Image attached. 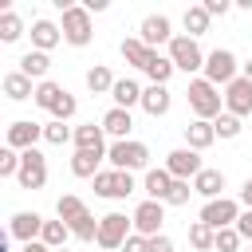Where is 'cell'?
Returning <instances> with one entry per match:
<instances>
[{"instance_id": "f907efd6", "label": "cell", "mask_w": 252, "mask_h": 252, "mask_svg": "<svg viewBox=\"0 0 252 252\" xmlns=\"http://www.w3.org/2000/svg\"><path fill=\"white\" fill-rule=\"evenodd\" d=\"M24 252H51V248H43L39 240H32V244H24Z\"/></svg>"}, {"instance_id": "7c38bea8", "label": "cell", "mask_w": 252, "mask_h": 252, "mask_svg": "<svg viewBox=\"0 0 252 252\" xmlns=\"http://www.w3.org/2000/svg\"><path fill=\"white\" fill-rule=\"evenodd\" d=\"M220 102H224V114H232V118H244V114H252V83L236 75V79L224 87Z\"/></svg>"}, {"instance_id": "44dd1931", "label": "cell", "mask_w": 252, "mask_h": 252, "mask_svg": "<svg viewBox=\"0 0 252 252\" xmlns=\"http://www.w3.org/2000/svg\"><path fill=\"white\" fill-rule=\"evenodd\" d=\"M213 142H217V134H213V122H201V118H193V122L185 126V146H189V150H197V154H201V150H209Z\"/></svg>"}, {"instance_id": "f5cc1de1", "label": "cell", "mask_w": 252, "mask_h": 252, "mask_svg": "<svg viewBox=\"0 0 252 252\" xmlns=\"http://www.w3.org/2000/svg\"><path fill=\"white\" fill-rule=\"evenodd\" d=\"M55 252H71V248H55Z\"/></svg>"}, {"instance_id": "c3c4849f", "label": "cell", "mask_w": 252, "mask_h": 252, "mask_svg": "<svg viewBox=\"0 0 252 252\" xmlns=\"http://www.w3.org/2000/svg\"><path fill=\"white\" fill-rule=\"evenodd\" d=\"M83 8H87V12H106V0H87Z\"/></svg>"}, {"instance_id": "1f68e13d", "label": "cell", "mask_w": 252, "mask_h": 252, "mask_svg": "<svg viewBox=\"0 0 252 252\" xmlns=\"http://www.w3.org/2000/svg\"><path fill=\"white\" fill-rule=\"evenodd\" d=\"M63 240H67V224L63 220H43V228H39V244L43 248H63Z\"/></svg>"}, {"instance_id": "4316f807", "label": "cell", "mask_w": 252, "mask_h": 252, "mask_svg": "<svg viewBox=\"0 0 252 252\" xmlns=\"http://www.w3.org/2000/svg\"><path fill=\"white\" fill-rule=\"evenodd\" d=\"M110 87H114V75H110V67L94 63V67L87 71V91H91V94H110Z\"/></svg>"}, {"instance_id": "816d5d0a", "label": "cell", "mask_w": 252, "mask_h": 252, "mask_svg": "<svg viewBox=\"0 0 252 252\" xmlns=\"http://www.w3.org/2000/svg\"><path fill=\"white\" fill-rule=\"evenodd\" d=\"M0 252H8V228H0Z\"/></svg>"}, {"instance_id": "cb8c5ba5", "label": "cell", "mask_w": 252, "mask_h": 252, "mask_svg": "<svg viewBox=\"0 0 252 252\" xmlns=\"http://www.w3.org/2000/svg\"><path fill=\"white\" fill-rule=\"evenodd\" d=\"M102 158H106V154H98V150H75V158H71V173H75V177H94Z\"/></svg>"}, {"instance_id": "7bdbcfd3", "label": "cell", "mask_w": 252, "mask_h": 252, "mask_svg": "<svg viewBox=\"0 0 252 252\" xmlns=\"http://www.w3.org/2000/svg\"><path fill=\"white\" fill-rule=\"evenodd\" d=\"M232 228H236V236H240V240H248V244H252V209H244V213L236 217V224H232Z\"/></svg>"}, {"instance_id": "e0dca14e", "label": "cell", "mask_w": 252, "mask_h": 252, "mask_svg": "<svg viewBox=\"0 0 252 252\" xmlns=\"http://www.w3.org/2000/svg\"><path fill=\"white\" fill-rule=\"evenodd\" d=\"M98 126H102V134H110L114 142H126V138H130V130H134V114H130V110L110 106V110L102 114V122H98Z\"/></svg>"}, {"instance_id": "ffe728a7", "label": "cell", "mask_w": 252, "mask_h": 252, "mask_svg": "<svg viewBox=\"0 0 252 252\" xmlns=\"http://www.w3.org/2000/svg\"><path fill=\"white\" fill-rule=\"evenodd\" d=\"M110 98H114V106H118V110H130V106H138V102H142V87H138L134 79H114Z\"/></svg>"}, {"instance_id": "836d02e7", "label": "cell", "mask_w": 252, "mask_h": 252, "mask_svg": "<svg viewBox=\"0 0 252 252\" xmlns=\"http://www.w3.org/2000/svg\"><path fill=\"white\" fill-rule=\"evenodd\" d=\"M240 130H244V122L232 118V114H224V110L213 118V134H217V138H240Z\"/></svg>"}, {"instance_id": "60d3db41", "label": "cell", "mask_w": 252, "mask_h": 252, "mask_svg": "<svg viewBox=\"0 0 252 252\" xmlns=\"http://www.w3.org/2000/svg\"><path fill=\"white\" fill-rule=\"evenodd\" d=\"M189 193H193V185H189V181H173L161 205H185V201H189Z\"/></svg>"}, {"instance_id": "484cf974", "label": "cell", "mask_w": 252, "mask_h": 252, "mask_svg": "<svg viewBox=\"0 0 252 252\" xmlns=\"http://www.w3.org/2000/svg\"><path fill=\"white\" fill-rule=\"evenodd\" d=\"M169 185H173V177H169L165 169H146V181H142V189L150 193V201H165Z\"/></svg>"}, {"instance_id": "d4e9b609", "label": "cell", "mask_w": 252, "mask_h": 252, "mask_svg": "<svg viewBox=\"0 0 252 252\" xmlns=\"http://www.w3.org/2000/svg\"><path fill=\"white\" fill-rule=\"evenodd\" d=\"M142 71L150 75V83L165 87V83H169V75H173V63H169V55H158V51H150V59H146V67H142Z\"/></svg>"}, {"instance_id": "db71d44e", "label": "cell", "mask_w": 252, "mask_h": 252, "mask_svg": "<svg viewBox=\"0 0 252 252\" xmlns=\"http://www.w3.org/2000/svg\"><path fill=\"white\" fill-rule=\"evenodd\" d=\"M248 252H252V248H248Z\"/></svg>"}, {"instance_id": "8fae6325", "label": "cell", "mask_w": 252, "mask_h": 252, "mask_svg": "<svg viewBox=\"0 0 252 252\" xmlns=\"http://www.w3.org/2000/svg\"><path fill=\"white\" fill-rule=\"evenodd\" d=\"M161 220H165V205L146 197V201L134 209V217H130V228H134L138 236H146V240H150V236H158V232H161Z\"/></svg>"}, {"instance_id": "6da1fadb", "label": "cell", "mask_w": 252, "mask_h": 252, "mask_svg": "<svg viewBox=\"0 0 252 252\" xmlns=\"http://www.w3.org/2000/svg\"><path fill=\"white\" fill-rule=\"evenodd\" d=\"M185 98H189V110H193L201 122H213V118L224 110V102H220V91H217L213 83H205V79H189V91H185Z\"/></svg>"}, {"instance_id": "4fadbf2b", "label": "cell", "mask_w": 252, "mask_h": 252, "mask_svg": "<svg viewBox=\"0 0 252 252\" xmlns=\"http://www.w3.org/2000/svg\"><path fill=\"white\" fill-rule=\"evenodd\" d=\"M43 138V126L39 122H28V118H20V122H12L8 126V150H16V154H24V150H32L35 142Z\"/></svg>"}, {"instance_id": "d6a6232c", "label": "cell", "mask_w": 252, "mask_h": 252, "mask_svg": "<svg viewBox=\"0 0 252 252\" xmlns=\"http://www.w3.org/2000/svg\"><path fill=\"white\" fill-rule=\"evenodd\" d=\"M122 59H126V63H134V67H146L150 47H146L138 35H130V39H122Z\"/></svg>"}, {"instance_id": "9c48e42d", "label": "cell", "mask_w": 252, "mask_h": 252, "mask_svg": "<svg viewBox=\"0 0 252 252\" xmlns=\"http://www.w3.org/2000/svg\"><path fill=\"white\" fill-rule=\"evenodd\" d=\"M169 63H173V71L193 75V71H201L205 55H201L197 39H189V35H173V39H169Z\"/></svg>"}, {"instance_id": "f35d334b", "label": "cell", "mask_w": 252, "mask_h": 252, "mask_svg": "<svg viewBox=\"0 0 252 252\" xmlns=\"http://www.w3.org/2000/svg\"><path fill=\"white\" fill-rule=\"evenodd\" d=\"M75 110H79V102H75V94H67V91H63V98H59V102L51 106V118H55V122H67V118H71Z\"/></svg>"}, {"instance_id": "9a60e30c", "label": "cell", "mask_w": 252, "mask_h": 252, "mask_svg": "<svg viewBox=\"0 0 252 252\" xmlns=\"http://www.w3.org/2000/svg\"><path fill=\"white\" fill-rule=\"evenodd\" d=\"M39 228H43V217H39V213H28V209H20V213L8 220V236L24 240V244L39 240Z\"/></svg>"}, {"instance_id": "7dc6e473", "label": "cell", "mask_w": 252, "mask_h": 252, "mask_svg": "<svg viewBox=\"0 0 252 252\" xmlns=\"http://www.w3.org/2000/svg\"><path fill=\"white\" fill-rule=\"evenodd\" d=\"M240 205H244V209H252V177L240 185Z\"/></svg>"}, {"instance_id": "5bb4252c", "label": "cell", "mask_w": 252, "mask_h": 252, "mask_svg": "<svg viewBox=\"0 0 252 252\" xmlns=\"http://www.w3.org/2000/svg\"><path fill=\"white\" fill-rule=\"evenodd\" d=\"M138 39L150 47V51H158V43H169L173 39V32H169V16H146L142 20V28H138Z\"/></svg>"}, {"instance_id": "83f0119b", "label": "cell", "mask_w": 252, "mask_h": 252, "mask_svg": "<svg viewBox=\"0 0 252 252\" xmlns=\"http://www.w3.org/2000/svg\"><path fill=\"white\" fill-rule=\"evenodd\" d=\"M32 79H24L20 71H12V75H4V94L12 98V102H24V98H32Z\"/></svg>"}, {"instance_id": "74e56055", "label": "cell", "mask_w": 252, "mask_h": 252, "mask_svg": "<svg viewBox=\"0 0 252 252\" xmlns=\"http://www.w3.org/2000/svg\"><path fill=\"white\" fill-rule=\"evenodd\" d=\"M213 248H217V252H236V248H240L236 228H217V232H213Z\"/></svg>"}, {"instance_id": "30bf717a", "label": "cell", "mask_w": 252, "mask_h": 252, "mask_svg": "<svg viewBox=\"0 0 252 252\" xmlns=\"http://www.w3.org/2000/svg\"><path fill=\"white\" fill-rule=\"evenodd\" d=\"M173 181H193L205 165H201V154L197 150H189V146H181V150H169L165 154V165H161Z\"/></svg>"}, {"instance_id": "5b68a950", "label": "cell", "mask_w": 252, "mask_h": 252, "mask_svg": "<svg viewBox=\"0 0 252 252\" xmlns=\"http://www.w3.org/2000/svg\"><path fill=\"white\" fill-rule=\"evenodd\" d=\"M91 181H94V193L106 197V201H122V197H130L138 189L134 173H122V169H98Z\"/></svg>"}, {"instance_id": "b9f144b4", "label": "cell", "mask_w": 252, "mask_h": 252, "mask_svg": "<svg viewBox=\"0 0 252 252\" xmlns=\"http://www.w3.org/2000/svg\"><path fill=\"white\" fill-rule=\"evenodd\" d=\"M16 169H20V154L0 146V177H16Z\"/></svg>"}, {"instance_id": "277c9868", "label": "cell", "mask_w": 252, "mask_h": 252, "mask_svg": "<svg viewBox=\"0 0 252 252\" xmlns=\"http://www.w3.org/2000/svg\"><path fill=\"white\" fill-rule=\"evenodd\" d=\"M106 161H110V169L134 173V169H146L150 150H146V142H134V138H126V142H110V146H106Z\"/></svg>"}, {"instance_id": "f546056e", "label": "cell", "mask_w": 252, "mask_h": 252, "mask_svg": "<svg viewBox=\"0 0 252 252\" xmlns=\"http://www.w3.org/2000/svg\"><path fill=\"white\" fill-rule=\"evenodd\" d=\"M55 213H59V220H63V224H71V220H79V217L87 213V205H83V197H75V193H63V197L55 201Z\"/></svg>"}, {"instance_id": "bcb514c9", "label": "cell", "mask_w": 252, "mask_h": 252, "mask_svg": "<svg viewBox=\"0 0 252 252\" xmlns=\"http://www.w3.org/2000/svg\"><path fill=\"white\" fill-rule=\"evenodd\" d=\"M122 252H146V236H138V232H130V236L122 240Z\"/></svg>"}, {"instance_id": "8992f818", "label": "cell", "mask_w": 252, "mask_h": 252, "mask_svg": "<svg viewBox=\"0 0 252 252\" xmlns=\"http://www.w3.org/2000/svg\"><path fill=\"white\" fill-rule=\"evenodd\" d=\"M130 236V217L126 213H106V217H98V232H94V244L102 248V252H114V248H122V240Z\"/></svg>"}, {"instance_id": "4dcf8cb0", "label": "cell", "mask_w": 252, "mask_h": 252, "mask_svg": "<svg viewBox=\"0 0 252 252\" xmlns=\"http://www.w3.org/2000/svg\"><path fill=\"white\" fill-rule=\"evenodd\" d=\"M181 24H185V32H189V39H197V35H205V32H209V16H205V8H201V4H193V8H185V16H181Z\"/></svg>"}, {"instance_id": "d590c367", "label": "cell", "mask_w": 252, "mask_h": 252, "mask_svg": "<svg viewBox=\"0 0 252 252\" xmlns=\"http://www.w3.org/2000/svg\"><path fill=\"white\" fill-rule=\"evenodd\" d=\"M67 232H71V236H79V240H94V232H98V220H94L91 213H83L79 220H71V224H67Z\"/></svg>"}, {"instance_id": "ac0fdd59", "label": "cell", "mask_w": 252, "mask_h": 252, "mask_svg": "<svg viewBox=\"0 0 252 252\" xmlns=\"http://www.w3.org/2000/svg\"><path fill=\"white\" fill-rule=\"evenodd\" d=\"M63 35H59V24H51V20H35L32 24V51H51L55 43H59Z\"/></svg>"}, {"instance_id": "f6af8a7d", "label": "cell", "mask_w": 252, "mask_h": 252, "mask_svg": "<svg viewBox=\"0 0 252 252\" xmlns=\"http://www.w3.org/2000/svg\"><path fill=\"white\" fill-rule=\"evenodd\" d=\"M201 8H205V16H209V20H213V16H224V12H228V8H232V4H228V0H205V4H201Z\"/></svg>"}, {"instance_id": "d6986e66", "label": "cell", "mask_w": 252, "mask_h": 252, "mask_svg": "<svg viewBox=\"0 0 252 252\" xmlns=\"http://www.w3.org/2000/svg\"><path fill=\"white\" fill-rule=\"evenodd\" d=\"M71 142H75V150H98V154H106L102 126H94V122H83V126H75V130H71Z\"/></svg>"}, {"instance_id": "681fc988", "label": "cell", "mask_w": 252, "mask_h": 252, "mask_svg": "<svg viewBox=\"0 0 252 252\" xmlns=\"http://www.w3.org/2000/svg\"><path fill=\"white\" fill-rule=\"evenodd\" d=\"M240 79H248V83H252V59H248V63H240Z\"/></svg>"}, {"instance_id": "7a4b0ae2", "label": "cell", "mask_w": 252, "mask_h": 252, "mask_svg": "<svg viewBox=\"0 0 252 252\" xmlns=\"http://www.w3.org/2000/svg\"><path fill=\"white\" fill-rule=\"evenodd\" d=\"M59 35H63V43H71V47H87V43H91V35H94L91 12H87L83 4H71V8H63Z\"/></svg>"}, {"instance_id": "ee69618b", "label": "cell", "mask_w": 252, "mask_h": 252, "mask_svg": "<svg viewBox=\"0 0 252 252\" xmlns=\"http://www.w3.org/2000/svg\"><path fill=\"white\" fill-rule=\"evenodd\" d=\"M146 252H173V240H169L165 232H158V236L146 240Z\"/></svg>"}, {"instance_id": "ba28073f", "label": "cell", "mask_w": 252, "mask_h": 252, "mask_svg": "<svg viewBox=\"0 0 252 252\" xmlns=\"http://www.w3.org/2000/svg\"><path fill=\"white\" fill-rule=\"evenodd\" d=\"M236 217H240V201H232V197H217V201H205L201 205V224H209L213 232L217 228H232L236 224Z\"/></svg>"}, {"instance_id": "7402d4cb", "label": "cell", "mask_w": 252, "mask_h": 252, "mask_svg": "<svg viewBox=\"0 0 252 252\" xmlns=\"http://www.w3.org/2000/svg\"><path fill=\"white\" fill-rule=\"evenodd\" d=\"M220 189H224V173H220V169H201V173L193 177V193H201L205 201H217Z\"/></svg>"}, {"instance_id": "52a82bcc", "label": "cell", "mask_w": 252, "mask_h": 252, "mask_svg": "<svg viewBox=\"0 0 252 252\" xmlns=\"http://www.w3.org/2000/svg\"><path fill=\"white\" fill-rule=\"evenodd\" d=\"M16 181H20V189H43V185H47V158H43L35 146L20 154V169H16Z\"/></svg>"}, {"instance_id": "f1b7e54d", "label": "cell", "mask_w": 252, "mask_h": 252, "mask_svg": "<svg viewBox=\"0 0 252 252\" xmlns=\"http://www.w3.org/2000/svg\"><path fill=\"white\" fill-rule=\"evenodd\" d=\"M59 98H63V87H59V83H51V79L35 83V91H32V102H35V106H43V110H51Z\"/></svg>"}, {"instance_id": "2e32d148", "label": "cell", "mask_w": 252, "mask_h": 252, "mask_svg": "<svg viewBox=\"0 0 252 252\" xmlns=\"http://www.w3.org/2000/svg\"><path fill=\"white\" fill-rule=\"evenodd\" d=\"M150 118H161V114H169V106H173V94H169V87H158V83H150V87H142V102H138Z\"/></svg>"}, {"instance_id": "ab89813d", "label": "cell", "mask_w": 252, "mask_h": 252, "mask_svg": "<svg viewBox=\"0 0 252 252\" xmlns=\"http://www.w3.org/2000/svg\"><path fill=\"white\" fill-rule=\"evenodd\" d=\"M43 142H51V146H63V142H71V130H67L63 122H55V118H51V122L43 126Z\"/></svg>"}, {"instance_id": "8d00e7d4", "label": "cell", "mask_w": 252, "mask_h": 252, "mask_svg": "<svg viewBox=\"0 0 252 252\" xmlns=\"http://www.w3.org/2000/svg\"><path fill=\"white\" fill-rule=\"evenodd\" d=\"M189 244H193L197 252H209V248H213V228L201 224V220H193V224H189Z\"/></svg>"}, {"instance_id": "3957f363", "label": "cell", "mask_w": 252, "mask_h": 252, "mask_svg": "<svg viewBox=\"0 0 252 252\" xmlns=\"http://www.w3.org/2000/svg\"><path fill=\"white\" fill-rule=\"evenodd\" d=\"M201 71H205L201 79H205V83H213V87L220 91V87H228V83L240 75V63H236V55H232L228 47H217V51H209V55H205Z\"/></svg>"}, {"instance_id": "603a6c76", "label": "cell", "mask_w": 252, "mask_h": 252, "mask_svg": "<svg viewBox=\"0 0 252 252\" xmlns=\"http://www.w3.org/2000/svg\"><path fill=\"white\" fill-rule=\"evenodd\" d=\"M47 71H51V59H47L43 51H24V55H20V75H24V79H39V83H43Z\"/></svg>"}, {"instance_id": "e575fe53", "label": "cell", "mask_w": 252, "mask_h": 252, "mask_svg": "<svg viewBox=\"0 0 252 252\" xmlns=\"http://www.w3.org/2000/svg\"><path fill=\"white\" fill-rule=\"evenodd\" d=\"M20 35H24V20L16 12H4L0 16V43H16Z\"/></svg>"}]
</instances>
